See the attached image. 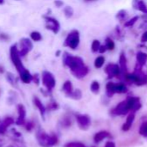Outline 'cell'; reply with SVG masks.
Wrapping results in <instances>:
<instances>
[{
  "mask_svg": "<svg viewBox=\"0 0 147 147\" xmlns=\"http://www.w3.org/2000/svg\"><path fill=\"white\" fill-rule=\"evenodd\" d=\"M63 61L75 74L84 76L88 73V70L85 66L83 60L80 57H75L68 53H63Z\"/></svg>",
  "mask_w": 147,
  "mask_h": 147,
  "instance_id": "obj_1",
  "label": "cell"
},
{
  "mask_svg": "<svg viewBox=\"0 0 147 147\" xmlns=\"http://www.w3.org/2000/svg\"><path fill=\"white\" fill-rule=\"evenodd\" d=\"M80 44V34L77 30H72L67 36L64 46L68 47L73 50L76 49Z\"/></svg>",
  "mask_w": 147,
  "mask_h": 147,
  "instance_id": "obj_2",
  "label": "cell"
},
{
  "mask_svg": "<svg viewBox=\"0 0 147 147\" xmlns=\"http://www.w3.org/2000/svg\"><path fill=\"white\" fill-rule=\"evenodd\" d=\"M10 59L14 64V65L16 67V69L22 72L25 69L24 67L23 66V64L21 62V59H20V54H19V52H18V49L16 48V46L14 45L10 47Z\"/></svg>",
  "mask_w": 147,
  "mask_h": 147,
  "instance_id": "obj_3",
  "label": "cell"
},
{
  "mask_svg": "<svg viewBox=\"0 0 147 147\" xmlns=\"http://www.w3.org/2000/svg\"><path fill=\"white\" fill-rule=\"evenodd\" d=\"M43 18L45 19L46 21V28L49 30H51L53 33L55 34H57L60 30V23L59 22L53 18V17H50V16H44Z\"/></svg>",
  "mask_w": 147,
  "mask_h": 147,
  "instance_id": "obj_4",
  "label": "cell"
},
{
  "mask_svg": "<svg viewBox=\"0 0 147 147\" xmlns=\"http://www.w3.org/2000/svg\"><path fill=\"white\" fill-rule=\"evenodd\" d=\"M20 51H18L20 56H25L29 52L32 50L33 44L28 38H23L20 40Z\"/></svg>",
  "mask_w": 147,
  "mask_h": 147,
  "instance_id": "obj_5",
  "label": "cell"
},
{
  "mask_svg": "<svg viewBox=\"0 0 147 147\" xmlns=\"http://www.w3.org/2000/svg\"><path fill=\"white\" fill-rule=\"evenodd\" d=\"M105 71L107 73V75L110 78H112V77L118 76L120 73V66L118 65L109 64L108 65H107V67L105 69Z\"/></svg>",
  "mask_w": 147,
  "mask_h": 147,
  "instance_id": "obj_6",
  "label": "cell"
},
{
  "mask_svg": "<svg viewBox=\"0 0 147 147\" xmlns=\"http://www.w3.org/2000/svg\"><path fill=\"white\" fill-rule=\"evenodd\" d=\"M133 9L147 15V5L144 0H133Z\"/></svg>",
  "mask_w": 147,
  "mask_h": 147,
  "instance_id": "obj_7",
  "label": "cell"
},
{
  "mask_svg": "<svg viewBox=\"0 0 147 147\" xmlns=\"http://www.w3.org/2000/svg\"><path fill=\"white\" fill-rule=\"evenodd\" d=\"M120 72L126 73L127 71V60L124 53H121L120 56Z\"/></svg>",
  "mask_w": 147,
  "mask_h": 147,
  "instance_id": "obj_8",
  "label": "cell"
},
{
  "mask_svg": "<svg viewBox=\"0 0 147 147\" xmlns=\"http://www.w3.org/2000/svg\"><path fill=\"white\" fill-rule=\"evenodd\" d=\"M136 59L139 65H145L147 62V53L144 52H139L136 55Z\"/></svg>",
  "mask_w": 147,
  "mask_h": 147,
  "instance_id": "obj_9",
  "label": "cell"
},
{
  "mask_svg": "<svg viewBox=\"0 0 147 147\" xmlns=\"http://www.w3.org/2000/svg\"><path fill=\"white\" fill-rule=\"evenodd\" d=\"M134 117H135V115L134 114H131L129 116H128V118H127V121H126V123L124 125V130H128V129H130V127H131V126H132V123H133V120H134Z\"/></svg>",
  "mask_w": 147,
  "mask_h": 147,
  "instance_id": "obj_10",
  "label": "cell"
},
{
  "mask_svg": "<svg viewBox=\"0 0 147 147\" xmlns=\"http://www.w3.org/2000/svg\"><path fill=\"white\" fill-rule=\"evenodd\" d=\"M104 63H105V58L103 56H99L96 58V59L94 61V66L96 68H101L103 66Z\"/></svg>",
  "mask_w": 147,
  "mask_h": 147,
  "instance_id": "obj_11",
  "label": "cell"
},
{
  "mask_svg": "<svg viewBox=\"0 0 147 147\" xmlns=\"http://www.w3.org/2000/svg\"><path fill=\"white\" fill-rule=\"evenodd\" d=\"M106 47L107 50H113L114 47H115V43L114 41L111 39V38H107L106 39Z\"/></svg>",
  "mask_w": 147,
  "mask_h": 147,
  "instance_id": "obj_12",
  "label": "cell"
},
{
  "mask_svg": "<svg viewBox=\"0 0 147 147\" xmlns=\"http://www.w3.org/2000/svg\"><path fill=\"white\" fill-rule=\"evenodd\" d=\"M30 38L34 40V41H40L42 37V34L37 32V31H34L30 34Z\"/></svg>",
  "mask_w": 147,
  "mask_h": 147,
  "instance_id": "obj_13",
  "label": "cell"
},
{
  "mask_svg": "<svg viewBox=\"0 0 147 147\" xmlns=\"http://www.w3.org/2000/svg\"><path fill=\"white\" fill-rule=\"evenodd\" d=\"M127 90L125 84H115V92H119V93H124Z\"/></svg>",
  "mask_w": 147,
  "mask_h": 147,
  "instance_id": "obj_14",
  "label": "cell"
},
{
  "mask_svg": "<svg viewBox=\"0 0 147 147\" xmlns=\"http://www.w3.org/2000/svg\"><path fill=\"white\" fill-rule=\"evenodd\" d=\"M21 78L24 82H29V80L31 79V76H30L29 72L26 70H24L23 71L21 72Z\"/></svg>",
  "mask_w": 147,
  "mask_h": 147,
  "instance_id": "obj_15",
  "label": "cell"
},
{
  "mask_svg": "<svg viewBox=\"0 0 147 147\" xmlns=\"http://www.w3.org/2000/svg\"><path fill=\"white\" fill-rule=\"evenodd\" d=\"M101 47V42L98 40H94L93 42H92V46H91V49L94 53H96L99 51V48Z\"/></svg>",
  "mask_w": 147,
  "mask_h": 147,
  "instance_id": "obj_16",
  "label": "cell"
},
{
  "mask_svg": "<svg viewBox=\"0 0 147 147\" xmlns=\"http://www.w3.org/2000/svg\"><path fill=\"white\" fill-rule=\"evenodd\" d=\"M63 11H64V14H65L66 17H68V18H70V17L73 16V14H74L73 9H72L71 7H69V6L65 7L64 9H63Z\"/></svg>",
  "mask_w": 147,
  "mask_h": 147,
  "instance_id": "obj_17",
  "label": "cell"
},
{
  "mask_svg": "<svg viewBox=\"0 0 147 147\" xmlns=\"http://www.w3.org/2000/svg\"><path fill=\"white\" fill-rule=\"evenodd\" d=\"M138 19H139V16H134V17H133L132 19H130L129 21H127V22L125 23V27H126V28H128V27H133V26L136 23V22L138 21Z\"/></svg>",
  "mask_w": 147,
  "mask_h": 147,
  "instance_id": "obj_18",
  "label": "cell"
},
{
  "mask_svg": "<svg viewBox=\"0 0 147 147\" xmlns=\"http://www.w3.org/2000/svg\"><path fill=\"white\" fill-rule=\"evenodd\" d=\"M126 16V9H121V10H120V11L117 13V15H116V17H117L118 19H120V20H123Z\"/></svg>",
  "mask_w": 147,
  "mask_h": 147,
  "instance_id": "obj_19",
  "label": "cell"
},
{
  "mask_svg": "<svg viewBox=\"0 0 147 147\" xmlns=\"http://www.w3.org/2000/svg\"><path fill=\"white\" fill-rule=\"evenodd\" d=\"M139 133L142 134V135H147V122H145L144 124L141 125L140 127V130H139Z\"/></svg>",
  "mask_w": 147,
  "mask_h": 147,
  "instance_id": "obj_20",
  "label": "cell"
},
{
  "mask_svg": "<svg viewBox=\"0 0 147 147\" xmlns=\"http://www.w3.org/2000/svg\"><path fill=\"white\" fill-rule=\"evenodd\" d=\"M99 88H100V85H99L98 82H94L93 84H92V90L94 91H98Z\"/></svg>",
  "mask_w": 147,
  "mask_h": 147,
  "instance_id": "obj_21",
  "label": "cell"
},
{
  "mask_svg": "<svg viewBox=\"0 0 147 147\" xmlns=\"http://www.w3.org/2000/svg\"><path fill=\"white\" fill-rule=\"evenodd\" d=\"M140 40H141L142 43H146V42H147V31L146 32H145V33L142 34Z\"/></svg>",
  "mask_w": 147,
  "mask_h": 147,
  "instance_id": "obj_22",
  "label": "cell"
},
{
  "mask_svg": "<svg viewBox=\"0 0 147 147\" xmlns=\"http://www.w3.org/2000/svg\"><path fill=\"white\" fill-rule=\"evenodd\" d=\"M107 50V47H106V46H105V45H104V46H101V47H100V48H99V51H98V52H100L101 53H104Z\"/></svg>",
  "mask_w": 147,
  "mask_h": 147,
  "instance_id": "obj_23",
  "label": "cell"
},
{
  "mask_svg": "<svg viewBox=\"0 0 147 147\" xmlns=\"http://www.w3.org/2000/svg\"><path fill=\"white\" fill-rule=\"evenodd\" d=\"M55 4L56 5V7H62L63 5V2H62L61 0H56L55 1Z\"/></svg>",
  "mask_w": 147,
  "mask_h": 147,
  "instance_id": "obj_24",
  "label": "cell"
},
{
  "mask_svg": "<svg viewBox=\"0 0 147 147\" xmlns=\"http://www.w3.org/2000/svg\"><path fill=\"white\" fill-rule=\"evenodd\" d=\"M9 37L7 36V35H5L4 34H0V39H2V40H6V39H8Z\"/></svg>",
  "mask_w": 147,
  "mask_h": 147,
  "instance_id": "obj_25",
  "label": "cell"
},
{
  "mask_svg": "<svg viewBox=\"0 0 147 147\" xmlns=\"http://www.w3.org/2000/svg\"><path fill=\"white\" fill-rule=\"evenodd\" d=\"M4 3V0H0V4H3Z\"/></svg>",
  "mask_w": 147,
  "mask_h": 147,
  "instance_id": "obj_26",
  "label": "cell"
},
{
  "mask_svg": "<svg viewBox=\"0 0 147 147\" xmlns=\"http://www.w3.org/2000/svg\"><path fill=\"white\" fill-rule=\"evenodd\" d=\"M86 2H90V1H94V0H85Z\"/></svg>",
  "mask_w": 147,
  "mask_h": 147,
  "instance_id": "obj_27",
  "label": "cell"
}]
</instances>
